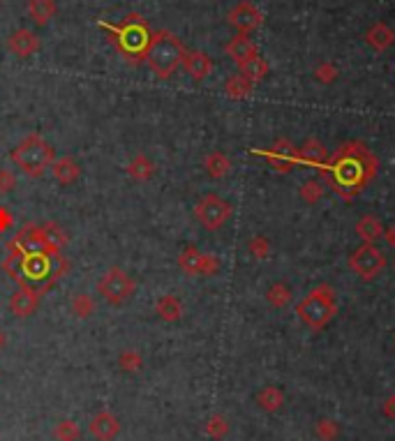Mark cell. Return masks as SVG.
Instances as JSON below:
<instances>
[{
	"label": "cell",
	"mask_w": 395,
	"mask_h": 441,
	"mask_svg": "<svg viewBox=\"0 0 395 441\" xmlns=\"http://www.w3.org/2000/svg\"><path fill=\"white\" fill-rule=\"evenodd\" d=\"M72 314H77L79 319H85V317H90V314H93V310H95V300L90 298L88 294H79V296H74V298H72Z\"/></svg>",
	"instance_id": "obj_32"
},
{
	"label": "cell",
	"mask_w": 395,
	"mask_h": 441,
	"mask_svg": "<svg viewBox=\"0 0 395 441\" xmlns=\"http://www.w3.org/2000/svg\"><path fill=\"white\" fill-rule=\"evenodd\" d=\"M37 305H39V291H35V289L28 285H19V289L10 298L12 314H14V317H21V319L30 317V314L37 310Z\"/></svg>",
	"instance_id": "obj_10"
},
{
	"label": "cell",
	"mask_w": 395,
	"mask_h": 441,
	"mask_svg": "<svg viewBox=\"0 0 395 441\" xmlns=\"http://www.w3.org/2000/svg\"><path fill=\"white\" fill-rule=\"evenodd\" d=\"M247 252L252 254L254 259H266V256L271 254V243H268V238H263V236H254V238L247 243Z\"/></svg>",
	"instance_id": "obj_36"
},
{
	"label": "cell",
	"mask_w": 395,
	"mask_h": 441,
	"mask_svg": "<svg viewBox=\"0 0 395 441\" xmlns=\"http://www.w3.org/2000/svg\"><path fill=\"white\" fill-rule=\"evenodd\" d=\"M39 236H42L44 247L54 254H58V249L68 245V234H65L56 222H44V225L39 227Z\"/></svg>",
	"instance_id": "obj_18"
},
{
	"label": "cell",
	"mask_w": 395,
	"mask_h": 441,
	"mask_svg": "<svg viewBox=\"0 0 395 441\" xmlns=\"http://www.w3.org/2000/svg\"><path fill=\"white\" fill-rule=\"evenodd\" d=\"M201 259H203V252H199L196 247H185L179 254V266H181V271H185L190 275H199Z\"/></svg>",
	"instance_id": "obj_28"
},
{
	"label": "cell",
	"mask_w": 395,
	"mask_h": 441,
	"mask_svg": "<svg viewBox=\"0 0 395 441\" xmlns=\"http://www.w3.org/2000/svg\"><path fill=\"white\" fill-rule=\"evenodd\" d=\"M381 238L386 240V245H388V247H393V249H395V225L386 227V229H384V236H381Z\"/></svg>",
	"instance_id": "obj_41"
},
{
	"label": "cell",
	"mask_w": 395,
	"mask_h": 441,
	"mask_svg": "<svg viewBox=\"0 0 395 441\" xmlns=\"http://www.w3.org/2000/svg\"><path fill=\"white\" fill-rule=\"evenodd\" d=\"M134 291H136L134 280L118 266L109 268L100 278V282H97V294H100L109 305H123L125 300H130L132 296H134Z\"/></svg>",
	"instance_id": "obj_7"
},
{
	"label": "cell",
	"mask_w": 395,
	"mask_h": 441,
	"mask_svg": "<svg viewBox=\"0 0 395 441\" xmlns=\"http://www.w3.org/2000/svg\"><path fill=\"white\" fill-rule=\"evenodd\" d=\"M17 187V176L10 169L0 167V194H10Z\"/></svg>",
	"instance_id": "obj_39"
},
{
	"label": "cell",
	"mask_w": 395,
	"mask_h": 441,
	"mask_svg": "<svg viewBox=\"0 0 395 441\" xmlns=\"http://www.w3.org/2000/svg\"><path fill=\"white\" fill-rule=\"evenodd\" d=\"M203 169H206V174L210 178L220 181L229 176V171H232V160L222 153V150H213V153L206 155V160H203Z\"/></svg>",
	"instance_id": "obj_19"
},
{
	"label": "cell",
	"mask_w": 395,
	"mask_h": 441,
	"mask_svg": "<svg viewBox=\"0 0 395 441\" xmlns=\"http://www.w3.org/2000/svg\"><path fill=\"white\" fill-rule=\"evenodd\" d=\"M185 56H188L185 44L171 30L153 32L148 51H146V63L148 68L153 70V74H157L160 79H169L183 65Z\"/></svg>",
	"instance_id": "obj_3"
},
{
	"label": "cell",
	"mask_w": 395,
	"mask_h": 441,
	"mask_svg": "<svg viewBox=\"0 0 395 441\" xmlns=\"http://www.w3.org/2000/svg\"><path fill=\"white\" fill-rule=\"evenodd\" d=\"M365 42L370 44L374 51H386L395 42V32L388 28L386 23H374L372 28L365 32Z\"/></svg>",
	"instance_id": "obj_22"
},
{
	"label": "cell",
	"mask_w": 395,
	"mask_h": 441,
	"mask_svg": "<svg viewBox=\"0 0 395 441\" xmlns=\"http://www.w3.org/2000/svg\"><path fill=\"white\" fill-rule=\"evenodd\" d=\"M183 68H185V72L194 81H203V79L210 76V72H213V61H210V56L203 54V51H188Z\"/></svg>",
	"instance_id": "obj_16"
},
{
	"label": "cell",
	"mask_w": 395,
	"mask_h": 441,
	"mask_svg": "<svg viewBox=\"0 0 395 441\" xmlns=\"http://www.w3.org/2000/svg\"><path fill=\"white\" fill-rule=\"evenodd\" d=\"M100 25L109 32V42L118 49V54L125 61L132 65L146 61V51L153 32H150L148 23L143 21L141 14H128L118 25L107 21H102Z\"/></svg>",
	"instance_id": "obj_2"
},
{
	"label": "cell",
	"mask_w": 395,
	"mask_h": 441,
	"mask_svg": "<svg viewBox=\"0 0 395 441\" xmlns=\"http://www.w3.org/2000/svg\"><path fill=\"white\" fill-rule=\"evenodd\" d=\"M217 271H220V261H217V256H213V254H203L199 275H203V278H213V275H215Z\"/></svg>",
	"instance_id": "obj_38"
},
{
	"label": "cell",
	"mask_w": 395,
	"mask_h": 441,
	"mask_svg": "<svg viewBox=\"0 0 395 441\" xmlns=\"http://www.w3.org/2000/svg\"><path fill=\"white\" fill-rule=\"evenodd\" d=\"M8 49L10 54H14L19 58H30L32 54L39 51V37L37 32H32L30 28H19L8 37Z\"/></svg>",
	"instance_id": "obj_12"
},
{
	"label": "cell",
	"mask_w": 395,
	"mask_h": 441,
	"mask_svg": "<svg viewBox=\"0 0 395 441\" xmlns=\"http://www.w3.org/2000/svg\"><path fill=\"white\" fill-rule=\"evenodd\" d=\"M225 51H227V56L239 65V68L243 63H247L250 58L259 56V49H256V44L247 35H236L225 47Z\"/></svg>",
	"instance_id": "obj_15"
},
{
	"label": "cell",
	"mask_w": 395,
	"mask_h": 441,
	"mask_svg": "<svg viewBox=\"0 0 395 441\" xmlns=\"http://www.w3.org/2000/svg\"><path fill=\"white\" fill-rule=\"evenodd\" d=\"M51 174H54V178L61 183V185H72L79 176H81V169H79V164L74 157L65 155L61 157V160H54V164H51Z\"/></svg>",
	"instance_id": "obj_17"
},
{
	"label": "cell",
	"mask_w": 395,
	"mask_h": 441,
	"mask_svg": "<svg viewBox=\"0 0 395 441\" xmlns=\"http://www.w3.org/2000/svg\"><path fill=\"white\" fill-rule=\"evenodd\" d=\"M256 404H259L263 411L275 413V411H280L282 404H285V393H282L278 386H266V388H261L259 395H256Z\"/></svg>",
	"instance_id": "obj_25"
},
{
	"label": "cell",
	"mask_w": 395,
	"mask_h": 441,
	"mask_svg": "<svg viewBox=\"0 0 395 441\" xmlns=\"http://www.w3.org/2000/svg\"><path fill=\"white\" fill-rule=\"evenodd\" d=\"M314 74L321 83H333L335 79H338V68H335L333 63H321L317 70H314Z\"/></svg>",
	"instance_id": "obj_37"
},
{
	"label": "cell",
	"mask_w": 395,
	"mask_h": 441,
	"mask_svg": "<svg viewBox=\"0 0 395 441\" xmlns=\"http://www.w3.org/2000/svg\"><path fill=\"white\" fill-rule=\"evenodd\" d=\"M268 164L278 171V174H289L296 164V148L289 139H278L273 148L268 150Z\"/></svg>",
	"instance_id": "obj_13"
},
{
	"label": "cell",
	"mask_w": 395,
	"mask_h": 441,
	"mask_svg": "<svg viewBox=\"0 0 395 441\" xmlns=\"http://www.w3.org/2000/svg\"><path fill=\"white\" fill-rule=\"evenodd\" d=\"M128 174L132 176L134 181H148L155 176V162L150 160L146 155H134L128 164Z\"/></svg>",
	"instance_id": "obj_26"
},
{
	"label": "cell",
	"mask_w": 395,
	"mask_h": 441,
	"mask_svg": "<svg viewBox=\"0 0 395 441\" xmlns=\"http://www.w3.org/2000/svg\"><path fill=\"white\" fill-rule=\"evenodd\" d=\"M118 365H121L123 372H139L143 367V358L139 351H134V349H128V351L121 353V358H118Z\"/></svg>",
	"instance_id": "obj_34"
},
{
	"label": "cell",
	"mask_w": 395,
	"mask_h": 441,
	"mask_svg": "<svg viewBox=\"0 0 395 441\" xmlns=\"http://www.w3.org/2000/svg\"><path fill=\"white\" fill-rule=\"evenodd\" d=\"M232 213H234L232 203H229L227 199H222L220 194L201 196V199L196 201V206H194L196 222H199L206 232H217V229H222L229 222Z\"/></svg>",
	"instance_id": "obj_6"
},
{
	"label": "cell",
	"mask_w": 395,
	"mask_h": 441,
	"mask_svg": "<svg viewBox=\"0 0 395 441\" xmlns=\"http://www.w3.org/2000/svg\"><path fill=\"white\" fill-rule=\"evenodd\" d=\"M349 268L358 275L361 280H374L386 268V256L379 247L363 243L358 249H354L349 256Z\"/></svg>",
	"instance_id": "obj_8"
},
{
	"label": "cell",
	"mask_w": 395,
	"mask_h": 441,
	"mask_svg": "<svg viewBox=\"0 0 395 441\" xmlns=\"http://www.w3.org/2000/svg\"><path fill=\"white\" fill-rule=\"evenodd\" d=\"M14 225V217L10 215V210L5 206H0V232H5V229H10Z\"/></svg>",
	"instance_id": "obj_40"
},
{
	"label": "cell",
	"mask_w": 395,
	"mask_h": 441,
	"mask_svg": "<svg viewBox=\"0 0 395 441\" xmlns=\"http://www.w3.org/2000/svg\"><path fill=\"white\" fill-rule=\"evenodd\" d=\"M296 314L310 331H324L338 314V298L333 287L319 285L296 305Z\"/></svg>",
	"instance_id": "obj_4"
},
{
	"label": "cell",
	"mask_w": 395,
	"mask_h": 441,
	"mask_svg": "<svg viewBox=\"0 0 395 441\" xmlns=\"http://www.w3.org/2000/svg\"><path fill=\"white\" fill-rule=\"evenodd\" d=\"M377 169V157L370 153L365 143L349 141L335 150L333 157H328V164L321 174L328 176L335 192L349 201L363 192L367 183L374 178Z\"/></svg>",
	"instance_id": "obj_1"
},
{
	"label": "cell",
	"mask_w": 395,
	"mask_h": 441,
	"mask_svg": "<svg viewBox=\"0 0 395 441\" xmlns=\"http://www.w3.org/2000/svg\"><path fill=\"white\" fill-rule=\"evenodd\" d=\"M0 345H3V338H0Z\"/></svg>",
	"instance_id": "obj_42"
},
{
	"label": "cell",
	"mask_w": 395,
	"mask_h": 441,
	"mask_svg": "<svg viewBox=\"0 0 395 441\" xmlns=\"http://www.w3.org/2000/svg\"><path fill=\"white\" fill-rule=\"evenodd\" d=\"M206 434L210 439H215V441L225 439L229 434V420L222 416V413H213V416L208 418V423H206Z\"/></svg>",
	"instance_id": "obj_30"
},
{
	"label": "cell",
	"mask_w": 395,
	"mask_h": 441,
	"mask_svg": "<svg viewBox=\"0 0 395 441\" xmlns=\"http://www.w3.org/2000/svg\"><path fill=\"white\" fill-rule=\"evenodd\" d=\"M227 21H229V25H234V28L239 30V35H250V32H254L261 25L263 14L256 5H252L250 0H243V3H239L232 12H229Z\"/></svg>",
	"instance_id": "obj_9"
},
{
	"label": "cell",
	"mask_w": 395,
	"mask_h": 441,
	"mask_svg": "<svg viewBox=\"0 0 395 441\" xmlns=\"http://www.w3.org/2000/svg\"><path fill=\"white\" fill-rule=\"evenodd\" d=\"M266 300L271 302L273 307H285L289 305V300H292V289H289L285 282H275V285L268 287Z\"/></svg>",
	"instance_id": "obj_29"
},
{
	"label": "cell",
	"mask_w": 395,
	"mask_h": 441,
	"mask_svg": "<svg viewBox=\"0 0 395 441\" xmlns=\"http://www.w3.org/2000/svg\"><path fill=\"white\" fill-rule=\"evenodd\" d=\"M12 162L21 169L28 178H39L54 164V148L39 134H28L19 146L12 150Z\"/></svg>",
	"instance_id": "obj_5"
},
{
	"label": "cell",
	"mask_w": 395,
	"mask_h": 441,
	"mask_svg": "<svg viewBox=\"0 0 395 441\" xmlns=\"http://www.w3.org/2000/svg\"><path fill=\"white\" fill-rule=\"evenodd\" d=\"M88 432L93 434L97 441H111L121 434V420H118L111 411H97L93 418H90Z\"/></svg>",
	"instance_id": "obj_11"
},
{
	"label": "cell",
	"mask_w": 395,
	"mask_h": 441,
	"mask_svg": "<svg viewBox=\"0 0 395 441\" xmlns=\"http://www.w3.org/2000/svg\"><path fill=\"white\" fill-rule=\"evenodd\" d=\"M314 434H317L319 441H335L340 437V425L338 420L333 418H321L317 425H314Z\"/></svg>",
	"instance_id": "obj_31"
},
{
	"label": "cell",
	"mask_w": 395,
	"mask_h": 441,
	"mask_svg": "<svg viewBox=\"0 0 395 441\" xmlns=\"http://www.w3.org/2000/svg\"><path fill=\"white\" fill-rule=\"evenodd\" d=\"M155 312L160 314L162 321H169V324H174V321H179L183 317V302L176 298L174 294H167V296H160L155 302Z\"/></svg>",
	"instance_id": "obj_21"
},
{
	"label": "cell",
	"mask_w": 395,
	"mask_h": 441,
	"mask_svg": "<svg viewBox=\"0 0 395 441\" xmlns=\"http://www.w3.org/2000/svg\"><path fill=\"white\" fill-rule=\"evenodd\" d=\"M296 162L312 164V167H319V171H324L328 164V150L324 143L312 136L301 148H296Z\"/></svg>",
	"instance_id": "obj_14"
},
{
	"label": "cell",
	"mask_w": 395,
	"mask_h": 441,
	"mask_svg": "<svg viewBox=\"0 0 395 441\" xmlns=\"http://www.w3.org/2000/svg\"><path fill=\"white\" fill-rule=\"evenodd\" d=\"M54 437L58 441H77L81 437V432H79L77 423H72V420H61V423L54 427Z\"/></svg>",
	"instance_id": "obj_35"
},
{
	"label": "cell",
	"mask_w": 395,
	"mask_h": 441,
	"mask_svg": "<svg viewBox=\"0 0 395 441\" xmlns=\"http://www.w3.org/2000/svg\"><path fill=\"white\" fill-rule=\"evenodd\" d=\"M241 74L247 76L252 83H259V81H263V79H266V74H268V63L263 61L261 56H254V58H250L247 63L241 65Z\"/></svg>",
	"instance_id": "obj_27"
},
{
	"label": "cell",
	"mask_w": 395,
	"mask_h": 441,
	"mask_svg": "<svg viewBox=\"0 0 395 441\" xmlns=\"http://www.w3.org/2000/svg\"><path fill=\"white\" fill-rule=\"evenodd\" d=\"M393 268H395V259H393Z\"/></svg>",
	"instance_id": "obj_43"
},
{
	"label": "cell",
	"mask_w": 395,
	"mask_h": 441,
	"mask_svg": "<svg viewBox=\"0 0 395 441\" xmlns=\"http://www.w3.org/2000/svg\"><path fill=\"white\" fill-rule=\"evenodd\" d=\"M298 194H301V199L305 203H319L321 196H324V183L317 181V178L307 181L305 185L298 189Z\"/></svg>",
	"instance_id": "obj_33"
},
{
	"label": "cell",
	"mask_w": 395,
	"mask_h": 441,
	"mask_svg": "<svg viewBox=\"0 0 395 441\" xmlns=\"http://www.w3.org/2000/svg\"><path fill=\"white\" fill-rule=\"evenodd\" d=\"M28 17L37 25H47L56 17V0H28Z\"/></svg>",
	"instance_id": "obj_23"
},
{
	"label": "cell",
	"mask_w": 395,
	"mask_h": 441,
	"mask_svg": "<svg viewBox=\"0 0 395 441\" xmlns=\"http://www.w3.org/2000/svg\"><path fill=\"white\" fill-rule=\"evenodd\" d=\"M384 229L386 227L381 225V220L374 215H363L356 222V234L361 236V240L370 243V245H374V240H379L381 236H384Z\"/></svg>",
	"instance_id": "obj_20"
},
{
	"label": "cell",
	"mask_w": 395,
	"mask_h": 441,
	"mask_svg": "<svg viewBox=\"0 0 395 441\" xmlns=\"http://www.w3.org/2000/svg\"><path fill=\"white\" fill-rule=\"evenodd\" d=\"M252 88H254V83L250 81L247 76H243L241 72L234 76H229L225 83V93L229 100H245V97L252 95Z\"/></svg>",
	"instance_id": "obj_24"
}]
</instances>
